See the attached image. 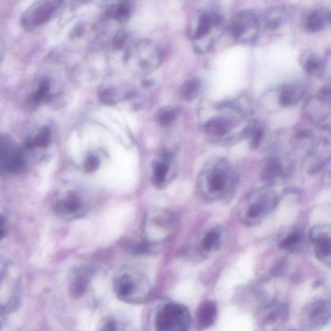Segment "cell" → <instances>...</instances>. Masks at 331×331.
I'll use <instances>...</instances> for the list:
<instances>
[{
    "instance_id": "cell-1",
    "label": "cell",
    "mask_w": 331,
    "mask_h": 331,
    "mask_svg": "<svg viewBox=\"0 0 331 331\" xmlns=\"http://www.w3.org/2000/svg\"><path fill=\"white\" fill-rule=\"evenodd\" d=\"M237 177L235 171L224 159L213 161L206 164L199 175V190L210 200L226 198L233 191Z\"/></svg>"
},
{
    "instance_id": "cell-2",
    "label": "cell",
    "mask_w": 331,
    "mask_h": 331,
    "mask_svg": "<svg viewBox=\"0 0 331 331\" xmlns=\"http://www.w3.org/2000/svg\"><path fill=\"white\" fill-rule=\"evenodd\" d=\"M113 289L121 301L130 304H141L150 295L151 285L145 271L135 266L126 265L116 272Z\"/></svg>"
},
{
    "instance_id": "cell-3",
    "label": "cell",
    "mask_w": 331,
    "mask_h": 331,
    "mask_svg": "<svg viewBox=\"0 0 331 331\" xmlns=\"http://www.w3.org/2000/svg\"><path fill=\"white\" fill-rule=\"evenodd\" d=\"M224 26L223 17L214 8L198 12L189 30L197 52L204 54L212 50L223 34Z\"/></svg>"
},
{
    "instance_id": "cell-4",
    "label": "cell",
    "mask_w": 331,
    "mask_h": 331,
    "mask_svg": "<svg viewBox=\"0 0 331 331\" xmlns=\"http://www.w3.org/2000/svg\"><path fill=\"white\" fill-rule=\"evenodd\" d=\"M178 222L177 215L171 210L162 208L150 209L143 222L145 242L152 245L166 241L176 231Z\"/></svg>"
},
{
    "instance_id": "cell-5",
    "label": "cell",
    "mask_w": 331,
    "mask_h": 331,
    "mask_svg": "<svg viewBox=\"0 0 331 331\" xmlns=\"http://www.w3.org/2000/svg\"><path fill=\"white\" fill-rule=\"evenodd\" d=\"M278 199L273 191L263 188L248 195L240 209L239 217L244 224L259 223L276 206Z\"/></svg>"
},
{
    "instance_id": "cell-6",
    "label": "cell",
    "mask_w": 331,
    "mask_h": 331,
    "mask_svg": "<svg viewBox=\"0 0 331 331\" xmlns=\"http://www.w3.org/2000/svg\"><path fill=\"white\" fill-rule=\"evenodd\" d=\"M191 316L184 305L168 303L159 309L155 317L156 331H190Z\"/></svg>"
},
{
    "instance_id": "cell-7",
    "label": "cell",
    "mask_w": 331,
    "mask_h": 331,
    "mask_svg": "<svg viewBox=\"0 0 331 331\" xmlns=\"http://www.w3.org/2000/svg\"><path fill=\"white\" fill-rule=\"evenodd\" d=\"M260 21L254 11L244 10L236 14L230 21L228 30L234 40L243 44H251L259 37Z\"/></svg>"
},
{
    "instance_id": "cell-8",
    "label": "cell",
    "mask_w": 331,
    "mask_h": 331,
    "mask_svg": "<svg viewBox=\"0 0 331 331\" xmlns=\"http://www.w3.org/2000/svg\"><path fill=\"white\" fill-rule=\"evenodd\" d=\"M91 205L90 197L84 190H71L55 205L57 214L70 219H78L88 212Z\"/></svg>"
},
{
    "instance_id": "cell-9",
    "label": "cell",
    "mask_w": 331,
    "mask_h": 331,
    "mask_svg": "<svg viewBox=\"0 0 331 331\" xmlns=\"http://www.w3.org/2000/svg\"><path fill=\"white\" fill-rule=\"evenodd\" d=\"M62 4L60 1L35 2L25 11L22 18L23 25L27 29L40 26L50 20L56 15Z\"/></svg>"
},
{
    "instance_id": "cell-10",
    "label": "cell",
    "mask_w": 331,
    "mask_h": 331,
    "mask_svg": "<svg viewBox=\"0 0 331 331\" xmlns=\"http://www.w3.org/2000/svg\"><path fill=\"white\" fill-rule=\"evenodd\" d=\"M24 167V159L20 149L8 136L0 133V169L20 172Z\"/></svg>"
},
{
    "instance_id": "cell-11",
    "label": "cell",
    "mask_w": 331,
    "mask_h": 331,
    "mask_svg": "<svg viewBox=\"0 0 331 331\" xmlns=\"http://www.w3.org/2000/svg\"><path fill=\"white\" fill-rule=\"evenodd\" d=\"M331 228L328 225L314 226L310 231V239L318 259L330 265L331 261Z\"/></svg>"
},
{
    "instance_id": "cell-12",
    "label": "cell",
    "mask_w": 331,
    "mask_h": 331,
    "mask_svg": "<svg viewBox=\"0 0 331 331\" xmlns=\"http://www.w3.org/2000/svg\"><path fill=\"white\" fill-rule=\"evenodd\" d=\"M175 161L172 154L163 152L152 165L153 184L158 188H164L173 178L175 174Z\"/></svg>"
},
{
    "instance_id": "cell-13",
    "label": "cell",
    "mask_w": 331,
    "mask_h": 331,
    "mask_svg": "<svg viewBox=\"0 0 331 331\" xmlns=\"http://www.w3.org/2000/svg\"><path fill=\"white\" fill-rule=\"evenodd\" d=\"M237 115H245L238 114ZM236 115H217L205 121L202 126L204 133L211 137L222 139L226 137L237 126L241 120L236 119Z\"/></svg>"
},
{
    "instance_id": "cell-14",
    "label": "cell",
    "mask_w": 331,
    "mask_h": 331,
    "mask_svg": "<svg viewBox=\"0 0 331 331\" xmlns=\"http://www.w3.org/2000/svg\"><path fill=\"white\" fill-rule=\"evenodd\" d=\"M309 326L311 328H320L330 322L331 306L330 301L320 299L307 307L305 313Z\"/></svg>"
},
{
    "instance_id": "cell-15",
    "label": "cell",
    "mask_w": 331,
    "mask_h": 331,
    "mask_svg": "<svg viewBox=\"0 0 331 331\" xmlns=\"http://www.w3.org/2000/svg\"><path fill=\"white\" fill-rule=\"evenodd\" d=\"M305 90V87L300 83L283 85L279 90L277 104L283 108L292 107L302 99Z\"/></svg>"
},
{
    "instance_id": "cell-16",
    "label": "cell",
    "mask_w": 331,
    "mask_h": 331,
    "mask_svg": "<svg viewBox=\"0 0 331 331\" xmlns=\"http://www.w3.org/2000/svg\"><path fill=\"white\" fill-rule=\"evenodd\" d=\"M331 22V11L326 8H316L309 11L305 19V29L316 33L324 30Z\"/></svg>"
},
{
    "instance_id": "cell-17",
    "label": "cell",
    "mask_w": 331,
    "mask_h": 331,
    "mask_svg": "<svg viewBox=\"0 0 331 331\" xmlns=\"http://www.w3.org/2000/svg\"><path fill=\"white\" fill-rule=\"evenodd\" d=\"M92 270L88 267H83L78 269L74 273L71 283V293L75 298L82 296L88 290Z\"/></svg>"
},
{
    "instance_id": "cell-18",
    "label": "cell",
    "mask_w": 331,
    "mask_h": 331,
    "mask_svg": "<svg viewBox=\"0 0 331 331\" xmlns=\"http://www.w3.org/2000/svg\"><path fill=\"white\" fill-rule=\"evenodd\" d=\"M284 175V167L280 161L276 158L269 159L262 169V180L269 184H275L278 182L283 178Z\"/></svg>"
},
{
    "instance_id": "cell-19",
    "label": "cell",
    "mask_w": 331,
    "mask_h": 331,
    "mask_svg": "<svg viewBox=\"0 0 331 331\" xmlns=\"http://www.w3.org/2000/svg\"><path fill=\"white\" fill-rule=\"evenodd\" d=\"M289 14L284 8L273 7L266 13L264 23L269 30H276L287 22Z\"/></svg>"
},
{
    "instance_id": "cell-20",
    "label": "cell",
    "mask_w": 331,
    "mask_h": 331,
    "mask_svg": "<svg viewBox=\"0 0 331 331\" xmlns=\"http://www.w3.org/2000/svg\"><path fill=\"white\" fill-rule=\"evenodd\" d=\"M218 309L216 305L212 301L202 303L198 312V324L202 330L208 328L214 324L216 321Z\"/></svg>"
},
{
    "instance_id": "cell-21",
    "label": "cell",
    "mask_w": 331,
    "mask_h": 331,
    "mask_svg": "<svg viewBox=\"0 0 331 331\" xmlns=\"http://www.w3.org/2000/svg\"><path fill=\"white\" fill-rule=\"evenodd\" d=\"M303 68L307 74L314 77L322 78L326 74V62L322 57L315 53H312L307 57Z\"/></svg>"
},
{
    "instance_id": "cell-22",
    "label": "cell",
    "mask_w": 331,
    "mask_h": 331,
    "mask_svg": "<svg viewBox=\"0 0 331 331\" xmlns=\"http://www.w3.org/2000/svg\"><path fill=\"white\" fill-rule=\"evenodd\" d=\"M222 240V232L218 228H213L207 232L201 243V252L202 254L210 253L218 250Z\"/></svg>"
},
{
    "instance_id": "cell-23",
    "label": "cell",
    "mask_w": 331,
    "mask_h": 331,
    "mask_svg": "<svg viewBox=\"0 0 331 331\" xmlns=\"http://www.w3.org/2000/svg\"><path fill=\"white\" fill-rule=\"evenodd\" d=\"M295 147L311 150L315 143V134L312 130L301 129L297 131L294 138Z\"/></svg>"
},
{
    "instance_id": "cell-24",
    "label": "cell",
    "mask_w": 331,
    "mask_h": 331,
    "mask_svg": "<svg viewBox=\"0 0 331 331\" xmlns=\"http://www.w3.org/2000/svg\"><path fill=\"white\" fill-rule=\"evenodd\" d=\"M202 87V82L200 78H192L187 80L181 90L183 98L187 101H192L196 99L200 93Z\"/></svg>"
},
{
    "instance_id": "cell-25",
    "label": "cell",
    "mask_w": 331,
    "mask_h": 331,
    "mask_svg": "<svg viewBox=\"0 0 331 331\" xmlns=\"http://www.w3.org/2000/svg\"><path fill=\"white\" fill-rule=\"evenodd\" d=\"M131 5L127 1L121 2L117 5H113L108 9V17L114 18L119 22L127 20L131 15Z\"/></svg>"
},
{
    "instance_id": "cell-26",
    "label": "cell",
    "mask_w": 331,
    "mask_h": 331,
    "mask_svg": "<svg viewBox=\"0 0 331 331\" xmlns=\"http://www.w3.org/2000/svg\"><path fill=\"white\" fill-rule=\"evenodd\" d=\"M51 83L47 78H43L39 82L38 88L31 95V100L33 104H39L46 101L51 96Z\"/></svg>"
},
{
    "instance_id": "cell-27",
    "label": "cell",
    "mask_w": 331,
    "mask_h": 331,
    "mask_svg": "<svg viewBox=\"0 0 331 331\" xmlns=\"http://www.w3.org/2000/svg\"><path fill=\"white\" fill-rule=\"evenodd\" d=\"M51 138V130L47 126L41 128L36 136L33 139H29L26 142V146L29 148L33 147H45L50 143Z\"/></svg>"
},
{
    "instance_id": "cell-28",
    "label": "cell",
    "mask_w": 331,
    "mask_h": 331,
    "mask_svg": "<svg viewBox=\"0 0 331 331\" xmlns=\"http://www.w3.org/2000/svg\"><path fill=\"white\" fill-rule=\"evenodd\" d=\"M250 138V145L253 148H257L261 144L264 135L263 126L258 124H253L247 126L246 135Z\"/></svg>"
},
{
    "instance_id": "cell-29",
    "label": "cell",
    "mask_w": 331,
    "mask_h": 331,
    "mask_svg": "<svg viewBox=\"0 0 331 331\" xmlns=\"http://www.w3.org/2000/svg\"><path fill=\"white\" fill-rule=\"evenodd\" d=\"M177 117V111L173 108H164L159 110L157 114V121L163 127L171 125Z\"/></svg>"
},
{
    "instance_id": "cell-30",
    "label": "cell",
    "mask_w": 331,
    "mask_h": 331,
    "mask_svg": "<svg viewBox=\"0 0 331 331\" xmlns=\"http://www.w3.org/2000/svg\"><path fill=\"white\" fill-rule=\"evenodd\" d=\"M302 240V236L298 232H294L289 234L279 243V247L281 250H293L299 245Z\"/></svg>"
},
{
    "instance_id": "cell-31",
    "label": "cell",
    "mask_w": 331,
    "mask_h": 331,
    "mask_svg": "<svg viewBox=\"0 0 331 331\" xmlns=\"http://www.w3.org/2000/svg\"><path fill=\"white\" fill-rule=\"evenodd\" d=\"M100 165L99 157L92 153V154L88 155L85 159L84 167L87 172L92 173L96 171L99 167Z\"/></svg>"
},
{
    "instance_id": "cell-32",
    "label": "cell",
    "mask_w": 331,
    "mask_h": 331,
    "mask_svg": "<svg viewBox=\"0 0 331 331\" xmlns=\"http://www.w3.org/2000/svg\"><path fill=\"white\" fill-rule=\"evenodd\" d=\"M100 331H124L123 326L121 323L115 318L106 319L102 324Z\"/></svg>"
},
{
    "instance_id": "cell-33",
    "label": "cell",
    "mask_w": 331,
    "mask_h": 331,
    "mask_svg": "<svg viewBox=\"0 0 331 331\" xmlns=\"http://www.w3.org/2000/svg\"><path fill=\"white\" fill-rule=\"evenodd\" d=\"M116 94L115 91L113 89H106V90L102 91L100 93V100L106 104H113L116 102Z\"/></svg>"
},
{
    "instance_id": "cell-34",
    "label": "cell",
    "mask_w": 331,
    "mask_h": 331,
    "mask_svg": "<svg viewBox=\"0 0 331 331\" xmlns=\"http://www.w3.org/2000/svg\"><path fill=\"white\" fill-rule=\"evenodd\" d=\"M126 39H127V35L124 31H120L116 33L113 39V43H112L113 49L115 50H120L123 48L125 44Z\"/></svg>"
},
{
    "instance_id": "cell-35",
    "label": "cell",
    "mask_w": 331,
    "mask_h": 331,
    "mask_svg": "<svg viewBox=\"0 0 331 331\" xmlns=\"http://www.w3.org/2000/svg\"><path fill=\"white\" fill-rule=\"evenodd\" d=\"M316 97L323 101L331 103V85L330 84L325 85L316 94Z\"/></svg>"
},
{
    "instance_id": "cell-36",
    "label": "cell",
    "mask_w": 331,
    "mask_h": 331,
    "mask_svg": "<svg viewBox=\"0 0 331 331\" xmlns=\"http://www.w3.org/2000/svg\"><path fill=\"white\" fill-rule=\"evenodd\" d=\"M3 221L0 219V239L4 236Z\"/></svg>"
},
{
    "instance_id": "cell-37",
    "label": "cell",
    "mask_w": 331,
    "mask_h": 331,
    "mask_svg": "<svg viewBox=\"0 0 331 331\" xmlns=\"http://www.w3.org/2000/svg\"><path fill=\"white\" fill-rule=\"evenodd\" d=\"M4 54V47L3 43L0 40V62H1L2 58H3Z\"/></svg>"
}]
</instances>
